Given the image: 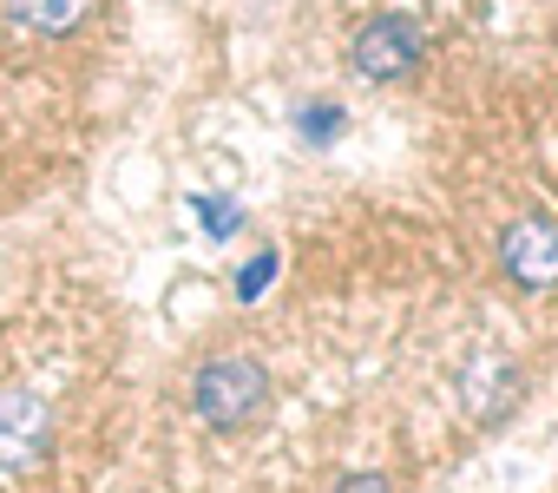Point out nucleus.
I'll list each match as a JSON object with an SVG mask.
<instances>
[{"label":"nucleus","instance_id":"1a4fd4ad","mask_svg":"<svg viewBox=\"0 0 558 493\" xmlns=\"http://www.w3.org/2000/svg\"><path fill=\"white\" fill-rule=\"evenodd\" d=\"M329 493H395V486H388V473H375V467H362V473H342V480H336Z\"/></svg>","mask_w":558,"mask_h":493},{"label":"nucleus","instance_id":"423d86ee","mask_svg":"<svg viewBox=\"0 0 558 493\" xmlns=\"http://www.w3.org/2000/svg\"><path fill=\"white\" fill-rule=\"evenodd\" d=\"M342 125H349V119H342V106H336V99L296 106V132H303L310 145H336V139H342Z\"/></svg>","mask_w":558,"mask_h":493},{"label":"nucleus","instance_id":"20e7f679","mask_svg":"<svg viewBox=\"0 0 558 493\" xmlns=\"http://www.w3.org/2000/svg\"><path fill=\"white\" fill-rule=\"evenodd\" d=\"M53 447V408L34 388H0V473H27Z\"/></svg>","mask_w":558,"mask_h":493},{"label":"nucleus","instance_id":"0eeeda50","mask_svg":"<svg viewBox=\"0 0 558 493\" xmlns=\"http://www.w3.org/2000/svg\"><path fill=\"white\" fill-rule=\"evenodd\" d=\"M276 264H283V251H276V243H263V251L236 270V303H256V297L269 290V277H276Z\"/></svg>","mask_w":558,"mask_h":493},{"label":"nucleus","instance_id":"f257e3e1","mask_svg":"<svg viewBox=\"0 0 558 493\" xmlns=\"http://www.w3.org/2000/svg\"><path fill=\"white\" fill-rule=\"evenodd\" d=\"M263 401H269V369L250 362V356H210V362L191 375V408L204 414V428L236 434Z\"/></svg>","mask_w":558,"mask_h":493},{"label":"nucleus","instance_id":"f03ea898","mask_svg":"<svg viewBox=\"0 0 558 493\" xmlns=\"http://www.w3.org/2000/svg\"><path fill=\"white\" fill-rule=\"evenodd\" d=\"M421 53H427V34H421L408 14H375V21L349 40V67H355V80H375V86L408 80V73L421 67Z\"/></svg>","mask_w":558,"mask_h":493},{"label":"nucleus","instance_id":"6e6552de","mask_svg":"<svg viewBox=\"0 0 558 493\" xmlns=\"http://www.w3.org/2000/svg\"><path fill=\"white\" fill-rule=\"evenodd\" d=\"M191 211H197V224L210 237H236L243 230V204L236 197H191Z\"/></svg>","mask_w":558,"mask_h":493},{"label":"nucleus","instance_id":"7ed1b4c3","mask_svg":"<svg viewBox=\"0 0 558 493\" xmlns=\"http://www.w3.org/2000/svg\"><path fill=\"white\" fill-rule=\"evenodd\" d=\"M499 270L519 290H551L558 284V217L525 211L499 230Z\"/></svg>","mask_w":558,"mask_h":493},{"label":"nucleus","instance_id":"39448f33","mask_svg":"<svg viewBox=\"0 0 558 493\" xmlns=\"http://www.w3.org/2000/svg\"><path fill=\"white\" fill-rule=\"evenodd\" d=\"M8 8V21L14 27H27V34H73L86 14H93V0H0Z\"/></svg>","mask_w":558,"mask_h":493}]
</instances>
